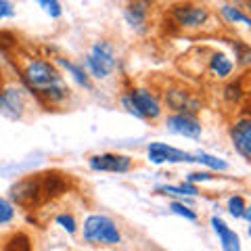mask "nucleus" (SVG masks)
I'll return each mask as SVG.
<instances>
[{"mask_svg": "<svg viewBox=\"0 0 251 251\" xmlns=\"http://www.w3.org/2000/svg\"><path fill=\"white\" fill-rule=\"evenodd\" d=\"M241 220H245V222H251V207H249V205L245 207V211H243V216H241Z\"/></svg>", "mask_w": 251, "mask_h": 251, "instance_id": "obj_31", "label": "nucleus"}, {"mask_svg": "<svg viewBox=\"0 0 251 251\" xmlns=\"http://www.w3.org/2000/svg\"><path fill=\"white\" fill-rule=\"evenodd\" d=\"M15 15H17L15 4L9 2V0H0V21H2V19H13Z\"/></svg>", "mask_w": 251, "mask_h": 251, "instance_id": "obj_29", "label": "nucleus"}, {"mask_svg": "<svg viewBox=\"0 0 251 251\" xmlns=\"http://www.w3.org/2000/svg\"><path fill=\"white\" fill-rule=\"evenodd\" d=\"M168 209L172 211V214L180 216V218L191 220V222H197V220H199V214H197V211H195L193 207L184 205V203H180V201H170V203H168Z\"/></svg>", "mask_w": 251, "mask_h": 251, "instance_id": "obj_24", "label": "nucleus"}, {"mask_svg": "<svg viewBox=\"0 0 251 251\" xmlns=\"http://www.w3.org/2000/svg\"><path fill=\"white\" fill-rule=\"evenodd\" d=\"M228 136H230L234 151L245 161H249L251 159V120L247 115L237 117V120L228 126Z\"/></svg>", "mask_w": 251, "mask_h": 251, "instance_id": "obj_11", "label": "nucleus"}, {"mask_svg": "<svg viewBox=\"0 0 251 251\" xmlns=\"http://www.w3.org/2000/svg\"><path fill=\"white\" fill-rule=\"evenodd\" d=\"M88 168L92 172H109V174H128L134 168V159L124 153H97L88 157Z\"/></svg>", "mask_w": 251, "mask_h": 251, "instance_id": "obj_8", "label": "nucleus"}, {"mask_svg": "<svg viewBox=\"0 0 251 251\" xmlns=\"http://www.w3.org/2000/svg\"><path fill=\"white\" fill-rule=\"evenodd\" d=\"M54 222H57V226H61L67 234H75L77 232V220L72 214H67V211L65 214H59L57 218H54Z\"/></svg>", "mask_w": 251, "mask_h": 251, "instance_id": "obj_25", "label": "nucleus"}, {"mask_svg": "<svg viewBox=\"0 0 251 251\" xmlns=\"http://www.w3.org/2000/svg\"><path fill=\"white\" fill-rule=\"evenodd\" d=\"M15 218H17V209H15V205H13L9 199L0 197V228H4V226L13 224Z\"/></svg>", "mask_w": 251, "mask_h": 251, "instance_id": "obj_23", "label": "nucleus"}, {"mask_svg": "<svg viewBox=\"0 0 251 251\" xmlns=\"http://www.w3.org/2000/svg\"><path fill=\"white\" fill-rule=\"evenodd\" d=\"M149 13H151V4L149 2H130L124 9V21L136 31V34H147L149 29Z\"/></svg>", "mask_w": 251, "mask_h": 251, "instance_id": "obj_12", "label": "nucleus"}, {"mask_svg": "<svg viewBox=\"0 0 251 251\" xmlns=\"http://www.w3.org/2000/svg\"><path fill=\"white\" fill-rule=\"evenodd\" d=\"M245 207H247V201L243 195H230V197L226 199V211H228V216H232L234 220H241Z\"/></svg>", "mask_w": 251, "mask_h": 251, "instance_id": "obj_22", "label": "nucleus"}, {"mask_svg": "<svg viewBox=\"0 0 251 251\" xmlns=\"http://www.w3.org/2000/svg\"><path fill=\"white\" fill-rule=\"evenodd\" d=\"M4 61H6V52H4L2 42H0V72H2V67H4Z\"/></svg>", "mask_w": 251, "mask_h": 251, "instance_id": "obj_30", "label": "nucleus"}, {"mask_svg": "<svg viewBox=\"0 0 251 251\" xmlns=\"http://www.w3.org/2000/svg\"><path fill=\"white\" fill-rule=\"evenodd\" d=\"M163 126L170 134L176 136H184V138H193L197 140L203 134V124L199 120V115H191V113H170Z\"/></svg>", "mask_w": 251, "mask_h": 251, "instance_id": "obj_9", "label": "nucleus"}, {"mask_svg": "<svg viewBox=\"0 0 251 251\" xmlns=\"http://www.w3.org/2000/svg\"><path fill=\"white\" fill-rule=\"evenodd\" d=\"M40 193H42L40 191V182L34 180V178H27V180H21L19 184L13 186L11 197L17 203H21V205H27V203H34Z\"/></svg>", "mask_w": 251, "mask_h": 251, "instance_id": "obj_17", "label": "nucleus"}, {"mask_svg": "<svg viewBox=\"0 0 251 251\" xmlns=\"http://www.w3.org/2000/svg\"><path fill=\"white\" fill-rule=\"evenodd\" d=\"M54 65L61 67L63 72H67V75L72 77V80L80 86L84 90H94V84L90 80V75L86 74V69L82 67V63L77 61H72V59H65V57H54Z\"/></svg>", "mask_w": 251, "mask_h": 251, "instance_id": "obj_14", "label": "nucleus"}, {"mask_svg": "<svg viewBox=\"0 0 251 251\" xmlns=\"http://www.w3.org/2000/svg\"><path fill=\"white\" fill-rule=\"evenodd\" d=\"M82 241L90 245L113 247L122 243V230L113 218L105 214H90L82 224Z\"/></svg>", "mask_w": 251, "mask_h": 251, "instance_id": "obj_4", "label": "nucleus"}, {"mask_svg": "<svg viewBox=\"0 0 251 251\" xmlns=\"http://www.w3.org/2000/svg\"><path fill=\"white\" fill-rule=\"evenodd\" d=\"M0 251H31V239L25 232H13Z\"/></svg>", "mask_w": 251, "mask_h": 251, "instance_id": "obj_20", "label": "nucleus"}, {"mask_svg": "<svg viewBox=\"0 0 251 251\" xmlns=\"http://www.w3.org/2000/svg\"><path fill=\"white\" fill-rule=\"evenodd\" d=\"M82 67L90 75V80L103 82L107 77H111L117 72V67H120V57H117L113 42L103 40V38L92 42L90 50L86 52V57L82 61Z\"/></svg>", "mask_w": 251, "mask_h": 251, "instance_id": "obj_3", "label": "nucleus"}, {"mask_svg": "<svg viewBox=\"0 0 251 251\" xmlns=\"http://www.w3.org/2000/svg\"><path fill=\"white\" fill-rule=\"evenodd\" d=\"M172 19L180 29L186 31H197L203 29L211 21V11L205 4H176L172 9Z\"/></svg>", "mask_w": 251, "mask_h": 251, "instance_id": "obj_6", "label": "nucleus"}, {"mask_svg": "<svg viewBox=\"0 0 251 251\" xmlns=\"http://www.w3.org/2000/svg\"><path fill=\"white\" fill-rule=\"evenodd\" d=\"M234 69H237V65H234V61L226 52L216 50V52L209 54L207 72L211 77H216V80H228V77L234 74Z\"/></svg>", "mask_w": 251, "mask_h": 251, "instance_id": "obj_15", "label": "nucleus"}, {"mask_svg": "<svg viewBox=\"0 0 251 251\" xmlns=\"http://www.w3.org/2000/svg\"><path fill=\"white\" fill-rule=\"evenodd\" d=\"M161 103H166L168 109H172V113H191V115H197L203 107L201 100L193 92L182 88V86H170V88H166Z\"/></svg>", "mask_w": 251, "mask_h": 251, "instance_id": "obj_7", "label": "nucleus"}, {"mask_svg": "<svg viewBox=\"0 0 251 251\" xmlns=\"http://www.w3.org/2000/svg\"><path fill=\"white\" fill-rule=\"evenodd\" d=\"M120 105L143 122H157L163 115V103L159 94L147 86H132L120 94Z\"/></svg>", "mask_w": 251, "mask_h": 251, "instance_id": "obj_2", "label": "nucleus"}, {"mask_svg": "<svg viewBox=\"0 0 251 251\" xmlns=\"http://www.w3.org/2000/svg\"><path fill=\"white\" fill-rule=\"evenodd\" d=\"M216 176L214 172H207V170H199V172H188V174L184 176V182H191L195 186H199L203 182H211Z\"/></svg>", "mask_w": 251, "mask_h": 251, "instance_id": "obj_26", "label": "nucleus"}, {"mask_svg": "<svg viewBox=\"0 0 251 251\" xmlns=\"http://www.w3.org/2000/svg\"><path fill=\"white\" fill-rule=\"evenodd\" d=\"M0 113L9 120H23L27 113V88L17 82H4L0 90Z\"/></svg>", "mask_w": 251, "mask_h": 251, "instance_id": "obj_5", "label": "nucleus"}, {"mask_svg": "<svg viewBox=\"0 0 251 251\" xmlns=\"http://www.w3.org/2000/svg\"><path fill=\"white\" fill-rule=\"evenodd\" d=\"M195 157V163L199 166H205L207 172H214V174H222V172H228L230 170V163L222 159L218 155H211V153H205V151H199V153H193Z\"/></svg>", "mask_w": 251, "mask_h": 251, "instance_id": "obj_18", "label": "nucleus"}, {"mask_svg": "<svg viewBox=\"0 0 251 251\" xmlns=\"http://www.w3.org/2000/svg\"><path fill=\"white\" fill-rule=\"evenodd\" d=\"M147 157L153 166H163V163H195L193 153L176 149L168 143H149Z\"/></svg>", "mask_w": 251, "mask_h": 251, "instance_id": "obj_10", "label": "nucleus"}, {"mask_svg": "<svg viewBox=\"0 0 251 251\" xmlns=\"http://www.w3.org/2000/svg\"><path fill=\"white\" fill-rule=\"evenodd\" d=\"M155 193L157 195H163V197H170L172 201H180V203H184V205H188V207L195 205V199H191L184 193L182 182H180V184H157L155 186Z\"/></svg>", "mask_w": 251, "mask_h": 251, "instance_id": "obj_19", "label": "nucleus"}, {"mask_svg": "<svg viewBox=\"0 0 251 251\" xmlns=\"http://www.w3.org/2000/svg\"><path fill=\"white\" fill-rule=\"evenodd\" d=\"M38 6L44 9V13L50 15L52 19H59L61 15H63V6H61V2H57V0H40Z\"/></svg>", "mask_w": 251, "mask_h": 251, "instance_id": "obj_28", "label": "nucleus"}, {"mask_svg": "<svg viewBox=\"0 0 251 251\" xmlns=\"http://www.w3.org/2000/svg\"><path fill=\"white\" fill-rule=\"evenodd\" d=\"M19 75H21L23 86L34 92L38 99H40L44 92H49L52 88H57V86L65 84V77H63L61 69L54 65L52 61L44 59V57L25 59L19 67Z\"/></svg>", "mask_w": 251, "mask_h": 251, "instance_id": "obj_1", "label": "nucleus"}, {"mask_svg": "<svg viewBox=\"0 0 251 251\" xmlns=\"http://www.w3.org/2000/svg\"><path fill=\"white\" fill-rule=\"evenodd\" d=\"M245 97V92H243L241 88V82H228L226 84V88H224V99L228 100V103H239V100Z\"/></svg>", "mask_w": 251, "mask_h": 251, "instance_id": "obj_27", "label": "nucleus"}, {"mask_svg": "<svg viewBox=\"0 0 251 251\" xmlns=\"http://www.w3.org/2000/svg\"><path fill=\"white\" fill-rule=\"evenodd\" d=\"M209 224H211V230L216 232V237L220 241V247H222V251H243L239 232L232 230L222 218H220V216H211Z\"/></svg>", "mask_w": 251, "mask_h": 251, "instance_id": "obj_13", "label": "nucleus"}, {"mask_svg": "<svg viewBox=\"0 0 251 251\" xmlns=\"http://www.w3.org/2000/svg\"><path fill=\"white\" fill-rule=\"evenodd\" d=\"M230 46H232V52H234V65H237V67H247L251 63V49H249V44L243 42V40H232Z\"/></svg>", "mask_w": 251, "mask_h": 251, "instance_id": "obj_21", "label": "nucleus"}, {"mask_svg": "<svg viewBox=\"0 0 251 251\" xmlns=\"http://www.w3.org/2000/svg\"><path fill=\"white\" fill-rule=\"evenodd\" d=\"M2 84H4V77L0 75V90H2Z\"/></svg>", "mask_w": 251, "mask_h": 251, "instance_id": "obj_32", "label": "nucleus"}, {"mask_svg": "<svg viewBox=\"0 0 251 251\" xmlns=\"http://www.w3.org/2000/svg\"><path fill=\"white\" fill-rule=\"evenodd\" d=\"M218 15L226 25H243V27H251V19L249 15L245 13V9H241L239 4H232V2H224L218 6Z\"/></svg>", "mask_w": 251, "mask_h": 251, "instance_id": "obj_16", "label": "nucleus"}]
</instances>
